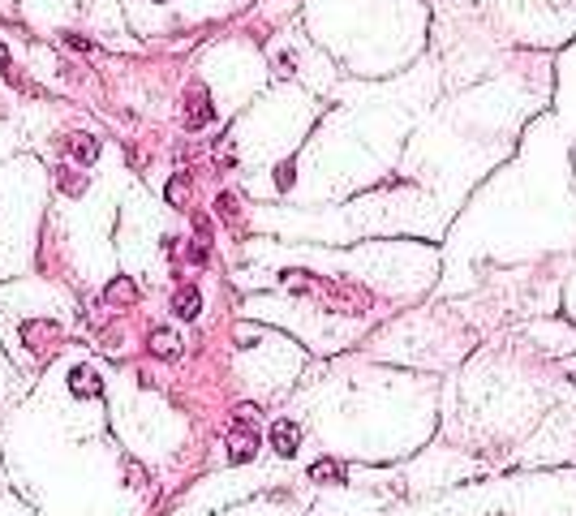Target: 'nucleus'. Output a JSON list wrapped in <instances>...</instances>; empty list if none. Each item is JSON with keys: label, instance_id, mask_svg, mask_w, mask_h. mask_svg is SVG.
I'll return each mask as SVG.
<instances>
[{"label": "nucleus", "instance_id": "f257e3e1", "mask_svg": "<svg viewBox=\"0 0 576 516\" xmlns=\"http://www.w3.org/2000/svg\"><path fill=\"white\" fill-rule=\"evenodd\" d=\"M211 120H215V108H211L207 86H189L185 91V130H207Z\"/></svg>", "mask_w": 576, "mask_h": 516}, {"label": "nucleus", "instance_id": "f03ea898", "mask_svg": "<svg viewBox=\"0 0 576 516\" xmlns=\"http://www.w3.org/2000/svg\"><path fill=\"white\" fill-rule=\"evenodd\" d=\"M258 452V430L254 426H233L228 430V460L233 464H249Z\"/></svg>", "mask_w": 576, "mask_h": 516}, {"label": "nucleus", "instance_id": "7ed1b4c3", "mask_svg": "<svg viewBox=\"0 0 576 516\" xmlns=\"http://www.w3.org/2000/svg\"><path fill=\"white\" fill-rule=\"evenodd\" d=\"M69 391L78 400H95V396H104V379H99L91 366H73L69 370Z\"/></svg>", "mask_w": 576, "mask_h": 516}, {"label": "nucleus", "instance_id": "20e7f679", "mask_svg": "<svg viewBox=\"0 0 576 516\" xmlns=\"http://www.w3.org/2000/svg\"><path fill=\"white\" fill-rule=\"evenodd\" d=\"M146 349H151L155 357H164V361H172V357H181V340H177L172 327H155L151 336H146Z\"/></svg>", "mask_w": 576, "mask_h": 516}, {"label": "nucleus", "instance_id": "39448f33", "mask_svg": "<svg viewBox=\"0 0 576 516\" xmlns=\"http://www.w3.org/2000/svg\"><path fill=\"white\" fill-rule=\"evenodd\" d=\"M22 340H26L35 353H47V349H52V344H56V327L47 323V318H39V323L31 318V323L22 327Z\"/></svg>", "mask_w": 576, "mask_h": 516}, {"label": "nucleus", "instance_id": "423d86ee", "mask_svg": "<svg viewBox=\"0 0 576 516\" xmlns=\"http://www.w3.org/2000/svg\"><path fill=\"white\" fill-rule=\"evenodd\" d=\"M65 151L78 159L82 168H91V164L99 159V138H91V134H69V138H65Z\"/></svg>", "mask_w": 576, "mask_h": 516}, {"label": "nucleus", "instance_id": "0eeeda50", "mask_svg": "<svg viewBox=\"0 0 576 516\" xmlns=\"http://www.w3.org/2000/svg\"><path fill=\"white\" fill-rule=\"evenodd\" d=\"M297 444H302V430H297L293 422H275V426H271V448L280 452V456H293Z\"/></svg>", "mask_w": 576, "mask_h": 516}, {"label": "nucleus", "instance_id": "6e6552de", "mask_svg": "<svg viewBox=\"0 0 576 516\" xmlns=\"http://www.w3.org/2000/svg\"><path fill=\"white\" fill-rule=\"evenodd\" d=\"M172 310H177V318H198V310H203V292H198L194 284H185L177 297H172Z\"/></svg>", "mask_w": 576, "mask_h": 516}, {"label": "nucleus", "instance_id": "1a4fd4ad", "mask_svg": "<svg viewBox=\"0 0 576 516\" xmlns=\"http://www.w3.org/2000/svg\"><path fill=\"white\" fill-rule=\"evenodd\" d=\"M310 478H314V482H344V464H340V460H314V464H310Z\"/></svg>", "mask_w": 576, "mask_h": 516}, {"label": "nucleus", "instance_id": "9d476101", "mask_svg": "<svg viewBox=\"0 0 576 516\" xmlns=\"http://www.w3.org/2000/svg\"><path fill=\"white\" fill-rule=\"evenodd\" d=\"M0 73H5V78H9V82H13L17 91H26V95L35 91V86H31V82H26V78H22V73H17V65H13V56H9V47H5V43H0Z\"/></svg>", "mask_w": 576, "mask_h": 516}, {"label": "nucleus", "instance_id": "9b49d317", "mask_svg": "<svg viewBox=\"0 0 576 516\" xmlns=\"http://www.w3.org/2000/svg\"><path fill=\"white\" fill-rule=\"evenodd\" d=\"M164 198H168L172 207H185V203H189V177H185V172H177V177L168 181V189H164Z\"/></svg>", "mask_w": 576, "mask_h": 516}, {"label": "nucleus", "instance_id": "f8f14e48", "mask_svg": "<svg viewBox=\"0 0 576 516\" xmlns=\"http://www.w3.org/2000/svg\"><path fill=\"white\" fill-rule=\"evenodd\" d=\"M108 302H112V306H130V302H134V280H125V276L112 280V284H108Z\"/></svg>", "mask_w": 576, "mask_h": 516}, {"label": "nucleus", "instance_id": "ddd939ff", "mask_svg": "<svg viewBox=\"0 0 576 516\" xmlns=\"http://www.w3.org/2000/svg\"><path fill=\"white\" fill-rule=\"evenodd\" d=\"M56 185H61V194H73V198H78V194H82V177H73V172H56Z\"/></svg>", "mask_w": 576, "mask_h": 516}, {"label": "nucleus", "instance_id": "4468645a", "mask_svg": "<svg viewBox=\"0 0 576 516\" xmlns=\"http://www.w3.org/2000/svg\"><path fill=\"white\" fill-rule=\"evenodd\" d=\"M194 241H207V245H211V219H207V215L194 219Z\"/></svg>", "mask_w": 576, "mask_h": 516}, {"label": "nucleus", "instance_id": "2eb2a0df", "mask_svg": "<svg viewBox=\"0 0 576 516\" xmlns=\"http://www.w3.org/2000/svg\"><path fill=\"white\" fill-rule=\"evenodd\" d=\"M207 250H211L207 241H194V245H189V263H194V267H203V263H207Z\"/></svg>", "mask_w": 576, "mask_h": 516}, {"label": "nucleus", "instance_id": "dca6fc26", "mask_svg": "<svg viewBox=\"0 0 576 516\" xmlns=\"http://www.w3.org/2000/svg\"><path fill=\"white\" fill-rule=\"evenodd\" d=\"M219 215H224V219H237V198H233V194H219Z\"/></svg>", "mask_w": 576, "mask_h": 516}, {"label": "nucleus", "instance_id": "f3484780", "mask_svg": "<svg viewBox=\"0 0 576 516\" xmlns=\"http://www.w3.org/2000/svg\"><path fill=\"white\" fill-rule=\"evenodd\" d=\"M275 181H280V185H293V164H284L280 172H275Z\"/></svg>", "mask_w": 576, "mask_h": 516}]
</instances>
